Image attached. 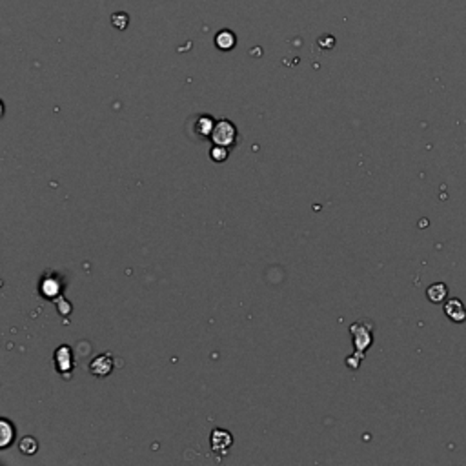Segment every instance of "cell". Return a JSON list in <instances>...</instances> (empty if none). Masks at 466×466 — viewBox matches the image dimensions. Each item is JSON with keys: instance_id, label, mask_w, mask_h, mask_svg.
I'll return each instance as SVG.
<instances>
[{"instance_id": "obj_1", "label": "cell", "mask_w": 466, "mask_h": 466, "mask_svg": "<svg viewBox=\"0 0 466 466\" xmlns=\"http://www.w3.org/2000/svg\"><path fill=\"white\" fill-rule=\"evenodd\" d=\"M210 138L215 146H226V147L233 146L237 141L235 124L230 123V120H217L215 128L211 132Z\"/></svg>"}, {"instance_id": "obj_2", "label": "cell", "mask_w": 466, "mask_h": 466, "mask_svg": "<svg viewBox=\"0 0 466 466\" xmlns=\"http://www.w3.org/2000/svg\"><path fill=\"white\" fill-rule=\"evenodd\" d=\"M350 332L354 335V344L359 357H363L364 352H366L370 344H372V332H370V326H364V323H357L350 328Z\"/></svg>"}, {"instance_id": "obj_3", "label": "cell", "mask_w": 466, "mask_h": 466, "mask_svg": "<svg viewBox=\"0 0 466 466\" xmlns=\"http://www.w3.org/2000/svg\"><path fill=\"white\" fill-rule=\"evenodd\" d=\"M211 442V450L215 451V454H228L231 447H233V436H231L228 430H222V428H215L213 432H211L210 437Z\"/></svg>"}, {"instance_id": "obj_4", "label": "cell", "mask_w": 466, "mask_h": 466, "mask_svg": "<svg viewBox=\"0 0 466 466\" xmlns=\"http://www.w3.org/2000/svg\"><path fill=\"white\" fill-rule=\"evenodd\" d=\"M113 366H115V363H113L111 355L100 354L91 361V364H89V372H91V375H95V377L102 379L108 377L109 373L113 372Z\"/></svg>"}, {"instance_id": "obj_5", "label": "cell", "mask_w": 466, "mask_h": 466, "mask_svg": "<svg viewBox=\"0 0 466 466\" xmlns=\"http://www.w3.org/2000/svg\"><path fill=\"white\" fill-rule=\"evenodd\" d=\"M445 314L454 323H465L466 321V308L459 299H450L445 305Z\"/></svg>"}, {"instance_id": "obj_6", "label": "cell", "mask_w": 466, "mask_h": 466, "mask_svg": "<svg viewBox=\"0 0 466 466\" xmlns=\"http://www.w3.org/2000/svg\"><path fill=\"white\" fill-rule=\"evenodd\" d=\"M55 361H57V370L68 377L66 370H73V357H71L69 346H60V348H57V352H55Z\"/></svg>"}, {"instance_id": "obj_7", "label": "cell", "mask_w": 466, "mask_h": 466, "mask_svg": "<svg viewBox=\"0 0 466 466\" xmlns=\"http://www.w3.org/2000/svg\"><path fill=\"white\" fill-rule=\"evenodd\" d=\"M215 123L217 120H213V117H210V115H201V117H197L193 132H195L197 137L201 138L211 137V132L215 128Z\"/></svg>"}, {"instance_id": "obj_8", "label": "cell", "mask_w": 466, "mask_h": 466, "mask_svg": "<svg viewBox=\"0 0 466 466\" xmlns=\"http://www.w3.org/2000/svg\"><path fill=\"white\" fill-rule=\"evenodd\" d=\"M15 427L8 419L0 421V448H10L15 441Z\"/></svg>"}, {"instance_id": "obj_9", "label": "cell", "mask_w": 466, "mask_h": 466, "mask_svg": "<svg viewBox=\"0 0 466 466\" xmlns=\"http://www.w3.org/2000/svg\"><path fill=\"white\" fill-rule=\"evenodd\" d=\"M237 44V37L233 31L230 30H222L215 35V46L221 51H230V49L235 48Z\"/></svg>"}, {"instance_id": "obj_10", "label": "cell", "mask_w": 466, "mask_h": 466, "mask_svg": "<svg viewBox=\"0 0 466 466\" xmlns=\"http://www.w3.org/2000/svg\"><path fill=\"white\" fill-rule=\"evenodd\" d=\"M447 295H448V286L442 285V283H436V285H432L427 289V297L432 301V303H442Z\"/></svg>"}, {"instance_id": "obj_11", "label": "cell", "mask_w": 466, "mask_h": 466, "mask_svg": "<svg viewBox=\"0 0 466 466\" xmlns=\"http://www.w3.org/2000/svg\"><path fill=\"white\" fill-rule=\"evenodd\" d=\"M19 448H20V451L24 454V456H33L35 451L39 450V442H37V439H35V437L28 436V437H24L22 441H20Z\"/></svg>"}, {"instance_id": "obj_12", "label": "cell", "mask_w": 466, "mask_h": 466, "mask_svg": "<svg viewBox=\"0 0 466 466\" xmlns=\"http://www.w3.org/2000/svg\"><path fill=\"white\" fill-rule=\"evenodd\" d=\"M210 157H211V161L224 162L226 159H228V147H226V146H215V144H213V147L210 150Z\"/></svg>"}, {"instance_id": "obj_13", "label": "cell", "mask_w": 466, "mask_h": 466, "mask_svg": "<svg viewBox=\"0 0 466 466\" xmlns=\"http://www.w3.org/2000/svg\"><path fill=\"white\" fill-rule=\"evenodd\" d=\"M113 26L118 28V30H124L126 26H128V15L126 13H117V15H113Z\"/></svg>"}]
</instances>
